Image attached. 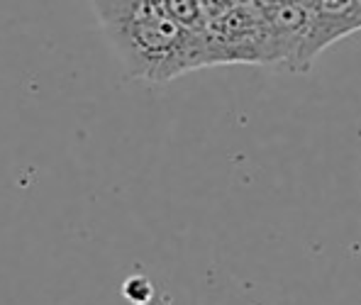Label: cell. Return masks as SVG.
<instances>
[{"label": "cell", "mask_w": 361, "mask_h": 305, "mask_svg": "<svg viewBox=\"0 0 361 305\" xmlns=\"http://www.w3.org/2000/svg\"><path fill=\"white\" fill-rule=\"evenodd\" d=\"M142 3H145V0H93V8H95V13H98L100 23H103V28H108V25L127 18V15L135 8H140Z\"/></svg>", "instance_id": "277c9868"}, {"label": "cell", "mask_w": 361, "mask_h": 305, "mask_svg": "<svg viewBox=\"0 0 361 305\" xmlns=\"http://www.w3.org/2000/svg\"><path fill=\"white\" fill-rule=\"evenodd\" d=\"M152 293H154V288H152V283L147 281V278H142V276L127 278L125 296L130 298L132 303H147L152 298Z\"/></svg>", "instance_id": "5b68a950"}, {"label": "cell", "mask_w": 361, "mask_h": 305, "mask_svg": "<svg viewBox=\"0 0 361 305\" xmlns=\"http://www.w3.org/2000/svg\"><path fill=\"white\" fill-rule=\"evenodd\" d=\"M357 30H361L359 0H312L310 23L300 42L293 71H307L327 47Z\"/></svg>", "instance_id": "7a4b0ae2"}, {"label": "cell", "mask_w": 361, "mask_h": 305, "mask_svg": "<svg viewBox=\"0 0 361 305\" xmlns=\"http://www.w3.org/2000/svg\"><path fill=\"white\" fill-rule=\"evenodd\" d=\"M105 32L130 76L149 83H166L185 71L220 64L208 28H183L164 10L161 0H145Z\"/></svg>", "instance_id": "6da1fadb"}, {"label": "cell", "mask_w": 361, "mask_h": 305, "mask_svg": "<svg viewBox=\"0 0 361 305\" xmlns=\"http://www.w3.org/2000/svg\"><path fill=\"white\" fill-rule=\"evenodd\" d=\"M161 5L176 23L183 25V28H190V30L208 28V18H205L200 0H161Z\"/></svg>", "instance_id": "3957f363"}, {"label": "cell", "mask_w": 361, "mask_h": 305, "mask_svg": "<svg viewBox=\"0 0 361 305\" xmlns=\"http://www.w3.org/2000/svg\"><path fill=\"white\" fill-rule=\"evenodd\" d=\"M359 3H361V0H359Z\"/></svg>", "instance_id": "8992f818"}]
</instances>
